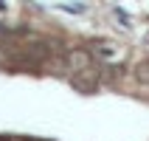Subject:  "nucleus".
Listing matches in <instances>:
<instances>
[{"mask_svg":"<svg viewBox=\"0 0 149 141\" xmlns=\"http://www.w3.org/2000/svg\"><path fill=\"white\" fill-rule=\"evenodd\" d=\"M0 141H51V138H34V135H0Z\"/></svg>","mask_w":149,"mask_h":141,"instance_id":"1","label":"nucleus"}]
</instances>
